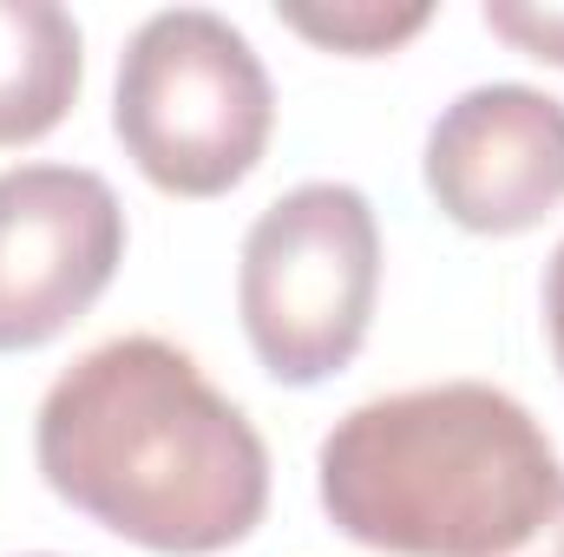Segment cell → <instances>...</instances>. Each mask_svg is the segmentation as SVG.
<instances>
[{"mask_svg": "<svg viewBox=\"0 0 564 557\" xmlns=\"http://www.w3.org/2000/svg\"><path fill=\"white\" fill-rule=\"evenodd\" d=\"M433 7H381V0H335V7H282V26H295L302 40L348 53V59H375L394 53L401 40H414Z\"/></svg>", "mask_w": 564, "mask_h": 557, "instance_id": "cell-8", "label": "cell"}, {"mask_svg": "<svg viewBox=\"0 0 564 557\" xmlns=\"http://www.w3.org/2000/svg\"><path fill=\"white\" fill-rule=\"evenodd\" d=\"M512 557H564V499L552 505V518L539 525V538H532L525 551H512Z\"/></svg>", "mask_w": 564, "mask_h": 557, "instance_id": "cell-11", "label": "cell"}, {"mask_svg": "<svg viewBox=\"0 0 564 557\" xmlns=\"http://www.w3.org/2000/svg\"><path fill=\"white\" fill-rule=\"evenodd\" d=\"M426 190L473 237H519L564 204V99L492 79L426 132Z\"/></svg>", "mask_w": 564, "mask_h": 557, "instance_id": "cell-6", "label": "cell"}, {"mask_svg": "<svg viewBox=\"0 0 564 557\" xmlns=\"http://www.w3.org/2000/svg\"><path fill=\"white\" fill-rule=\"evenodd\" d=\"M40 479L158 557L243 545L270 512L263 433L164 335H119L79 354L33 419Z\"/></svg>", "mask_w": 564, "mask_h": 557, "instance_id": "cell-1", "label": "cell"}, {"mask_svg": "<svg viewBox=\"0 0 564 557\" xmlns=\"http://www.w3.org/2000/svg\"><path fill=\"white\" fill-rule=\"evenodd\" d=\"M79 26L53 0H0V151L46 139L79 99Z\"/></svg>", "mask_w": 564, "mask_h": 557, "instance_id": "cell-7", "label": "cell"}, {"mask_svg": "<svg viewBox=\"0 0 564 557\" xmlns=\"http://www.w3.org/2000/svg\"><path fill=\"white\" fill-rule=\"evenodd\" d=\"M381 230L355 184H295L250 223L237 308L243 335L282 387L341 374L375 321Z\"/></svg>", "mask_w": 564, "mask_h": 557, "instance_id": "cell-4", "label": "cell"}, {"mask_svg": "<svg viewBox=\"0 0 564 557\" xmlns=\"http://www.w3.org/2000/svg\"><path fill=\"white\" fill-rule=\"evenodd\" d=\"M486 26L512 40L532 59L564 66V7H525V0H486Z\"/></svg>", "mask_w": 564, "mask_h": 557, "instance_id": "cell-9", "label": "cell"}, {"mask_svg": "<svg viewBox=\"0 0 564 557\" xmlns=\"http://www.w3.org/2000/svg\"><path fill=\"white\" fill-rule=\"evenodd\" d=\"M545 335H552V354L564 374V243L552 250V270H545Z\"/></svg>", "mask_w": 564, "mask_h": 557, "instance_id": "cell-10", "label": "cell"}, {"mask_svg": "<svg viewBox=\"0 0 564 557\" xmlns=\"http://www.w3.org/2000/svg\"><path fill=\"white\" fill-rule=\"evenodd\" d=\"M33 557H53V551H33Z\"/></svg>", "mask_w": 564, "mask_h": 557, "instance_id": "cell-12", "label": "cell"}, {"mask_svg": "<svg viewBox=\"0 0 564 557\" xmlns=\"http://www.w3.org/2000/svg\"><path fill=\"white\" fill-rule=\"evenodd\" d=\"M126 263V210L99 171H0V354L59 341Z\"/></svg>", "mask_w": 564, "mask_h": 557, "instance_id": "cell-5", "label": "cell"}, {"mask_svg": "<svg viewBox=\"0 0 564 557\" xmlns=\"http://www.w3.org/2000/svg\"><path fill=\"white\" fill-rule=\"evenodd\" d=\"M315 479L335 532L388 557H512L564 499L545 426L486 381L361 401L322 439Z\"/></svg>", "mask_w": 564, "mask_h": 557, "instance_id": "cell-2", "label": "cell"}, {"mask_svg": "<svg viewBox=\"0 0 564 557\" xmlns=\"http://www.w3.org/2000/svg\"><path fill=\"white\" fill-rule=\"evenodd\" d=\"M112 125L164 197H224L263 164L276 92L257 46L224 13L171 7L119 53Z\"/></svg>", "mask_w": 564, "mask_h": 557, "instance_id": "cell-3", "label": "cell"}]
</instances>
